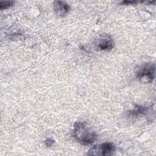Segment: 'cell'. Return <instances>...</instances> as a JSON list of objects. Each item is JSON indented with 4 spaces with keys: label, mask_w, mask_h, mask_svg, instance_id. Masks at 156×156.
I'll list each match as a JSON object with an SVG mask.
<instances>
[{
    "label": "cell",
    "mask_w": 156,
    "mask_h": 156,
    "mask_svg": "<svg viewBox=\"0 0 156 156\" xmlns=\"http://www.w3.org/2000/svg\"><path fill=\"white\" fill-rule=\"evenodd\" d=\"M115 150V145L112 143H104L91 148L88 154L90 155H112Z\"/></svg>",
    "instance_id": "obj_3"
},
{
    "label": "cell",
    "mask_w": 156,
    "mask_h": 156,
    "mask_svg": "<svg viewBox=\"0 0 156 156\" xmlns=\"http://www.w3.org/2000/svg\"><path fill=\"white\" fill-rule=\"evenodd\" d=\"M73 135L74 138L83 145L90 144L97 139L96 133L83 122H77L74 125Z\"/></svg>",
    "instance_id": "obj_1"
},
{
    "label": "cell",
    "mask_w": 156,
    "mask_h": 156,
    "mask_svg": "<svg viewBox=\"0 0 156 156\" xmlns=\"http://www.w3.org/2000/svg\"><path fill=\"white\" fill-rule=\"evenodd\" d=\"M14 2L13 1H1V5L0 8L1 10L4 9H7L9 7H10L13 5Z\"/></svg>",
    "instance_id": "obj_6"
},
{
    "label": "cell",
    "mask_w": 156,
    "mask_h": 156,
    "mask_svg": "<svg viewBox=\"0 0 156 156\" xmlns=\"http://www.w3.org/2000/svg\"><path fill=\"white\" fill-rule=\"evenodd\" d=\"M137 2L136 1H124L122 2L123 4H134V3H136Z\"/></svg>",
    "instance_id": "obj_8"
},
{
    "label": "cell",
    "mask_w": 156,
    "mask_h": 156,
    "mask_svg": "<svg viewBox=\"0 0 156 156\" xmlns=\"http://www.w3.org/2000/svg\"><path fill=\"white\" fill-rule=\"evenodd\" d=\"M97 45L98 48L102 51H109L113 48L114 42L110 36L104 35L98 40Z\"/></svg>",
    "instance_id": "obj_4"
},
{
    "label": "cell",
    "mask_w": 156,
    "mask_h": 156,
    "mask_svg": "<svg viewBox=\"0 0 156 156\" xmlns=\"http://www.w3.org/2000/svg\"><path fill=\"white\" fill-rule=\"evenodd\" d=\"M54 10L57 15L63 16L68 13L70 7L65 2L57 1L54 2Z\"/></svg>",
    "instance_id": "obj_5"
},
{
    "label": "cell",
    "mask_w": 156,
    "mask_h": 156,
    "mask_svg": "<svg viewBox=\"0 0 156 156\" xmlns=\"http://www.w3.org/2000/svg\"><path fill=\"white\" fill-rule=\"evenodd\" d=\"M54 143V141L51 139H48L46 140V144L48 146H50L52 145V144Z\"/></svg>",
    "instance_id": "obj_7"
},
{
    "label": "cell",
    "mask_w": 156,
    "mask_h": 156,
    "mask_svg": "<svg viewBox=\"0 0 156 156\" xmlns=\"http://www.w3.org/2000/svg\"><path fill=\"white\" fill-rule=\"evenodd\" d=\"M155 64L147 63L142 65L136 74L137 79L143 82H151L155 77Z\"/></svg>",
    "instance_id": "obj_2"
}]
</instances>
